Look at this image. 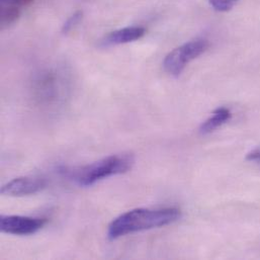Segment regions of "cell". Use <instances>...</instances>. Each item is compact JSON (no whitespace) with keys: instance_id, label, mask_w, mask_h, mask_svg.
Returning <instances> with one entry per match:
<instances>
[{"instance_id":"1","label":"cell","mask_w":260,"mask_h":260,"mask_svg":"<svg viewBox=\"0 0 260 260\" xmlns=\"http://www.w3.org/2000/svg\"><path fill=\"white\" fill-rule=\"evenodd\" d=\"M180 217L181 212L176 208L134 209L113 220L108 228V237L116 240L133 233L160 228L176 222Z\"/></svg>"},{"instance_id":"2","label":"cell","mask_w":260,"mask_h":260,"mask_svg":"<svg viewBox=\"0 0 260 260\" xmlns=\"http://www.w3.org/2000/svg\"><path fill=\"white\" fill-rule=\"evenodd\" d=\"M134 161L132 154H116L82 166H61L59 172L75 184L88 187L105 178L130 171Z\"/></svg>"},{"instance_id":"3","label":"cell","mask_w":260,"mask_h":260,"mask_svg":"<svg viewBox=\"0 0 260 260\" xmlns=\"http://www.w3.org/2000/svg\"><path fill=\"white\" fill-rule=\"evenodd\" d=\"M209 48V42L204 39L189 41L171 51L163 61L164 70L171 76L178 77L188 63L197 59Z\"/></svg>"},{"instance_id":"4","label":"cell","mask_w":260,"mask_h":260,"mask_svg":"<svg viewBox=\"0 0 260 260\" xmlns=\"http://www.w3.org/2000/svg\"><path fill=\"white\" fill-rule=\"evenodd\" d=\"M47 220L16 215H2L0 218V231L16 236H28L38 233L46 225Z\"/></svg>"},{"instance_id":"5","label":"cell","mask_w":260,"mask_h":260,"mask_svg":"<svg viewBox=\"0 0 260 260\" xmlns=\"http://www.w3.org/2000/svg\"><path fill=\"white\" fill-rule=\"evenodd\" d=\"M47 186V181L42 177L22 176L14 178L1 187V193L8 197H26L36 194Z\"/></svg>"},{"instance_id":"6","label":"cell","mask_w":260,"mask_h":260,"mask_svg":"<svg viewBox=\"0 0 260 260\" xmlns=\"http://www.w3.org/2000/svg\"><path fill=\"white\" fill-rule=\"evenodd\" d=\"M146 29L142 26H128L110 32L101 41L102 47H112L136 42L142 39Z\"/></svg>"},{"instance_id":"7","label":"cell","mask_w":260,"mask_h":260,"mask_svg":"<svg viewBox=\"0 0 260 260\" xmlns=\"http://www.w3.org/2000/svg\"><path fill=\"white\" fill-rule=\"evenodd\" d=\"M232 118V114L230 110L227 108H219L217 109L213 115L207 119L200 127V133L202 135H208L217 130L227 122H229Z\"/></svg>"},{"instance_id":"8","label":"cell","mask_w":260,"mask_h":260,"mask_svg":"<svg viewBox=\"0 0 260 260\" xmlns=\"http://www.w3.org/2000/svg\"><path fill=\"white\" fill-rule=\"evenodd\" d=\"M1 14H0V23L1 27L4 28L6 26L14 23L19 17V7L15 5L11 0H1Z\"/></svg>"},{"instance_id":"9","label":"cell","mask_w":260,"mask_h":260,"mask_svg":"<svg viewBox=\"0 0 260 260\" xmlns=\"http://www.w3.org/2000/svg\"><path fill=\"white\" fill-rule=\"evenodd\" d=\"M239 0H209L211 6L220 12H227L231 10Z\"/></svg>"},{"instance_id":"10","label":"cell","mask_w":260,"mask_h":260,"mask_svg":"<svg viewBox=\"0 0 260 260\" xmlns=\"http://www.w3.org/2000/svg\"><path fill=\"white\" fill-rule=\"evenodd\" d=\"M81 17H82V13H81L80 11L74 13V14L64 23L63 28H62L63 34H68V32L80 21Z\"/></svg>"},{"instance_id":"11","label":"cell","mask_w":260,"mask_h":260,"mask_svg":"<svg viewBox=\"0 0 260 260\" xmlns=\"http://www.w3.org/2000/svg\"><path fill=\"white\" fill-rule=\"evenodd\" d=\"M246 159L249 161H260V150L252 151L247 155Z\"/></svg>"},{"instance_id":"12","label":"cell","mask_w":260,"mask_h":260,"mask_svg":"<svg viewBox=\"0 0 260 260\" xmlns=\"http://www.w3.org/2000/svg\"><path fill=\"white\" fill-rule=\"evenodd\" d=\"M15 5H17L18 7H23V6H28L30 5L34 0H11Z\"/></svg>"}]
</instances>
